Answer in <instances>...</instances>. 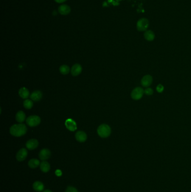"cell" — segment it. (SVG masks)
Returning <instances> with one entry per match:
<instances>
[{
	"mask_svg": "<svg viewBox=\"0 0 191 192\" xmlns=\"http://www.w3.org/2000/svg\"><path fill=\"white\" fill-rule=\"evenodd\" d=\"M41 121V119L39 116L36 115L30 116L27 119V124L30 127H34L38 126Z\"/></svg>",
	"mask_w": 191,
	"mask_h": 192,
	"instance_id": "cell-4",
	"label": "cell"
},
{
	"mask_svg": "<svg viewBox=\"0 0 191 192\" xmlns=\"http://www.w3.org/2000/svg\"><path fill=\"white\" fill-rule=\"evenodd\" d=\"M55 174H56V175H57V177H61L62 175V172L60 170H57L56 171V172H55Z\"/></svg>",
	"mask_w": 191,
	"mask_h": 192,
	"instance_id": "cell-26",
	"label": "cell"
},
{
	"mask_svg": "<svg viewBox=\"0 0 191 192\" xmlns=\"http://www.w3.org/2000/svg\"><path fill=\"white\" fill-rule=\"evenodd\" d=\"M40 168L43 172H47L50 169V164L47 161H42L40 164Z\"/></svg>",
	"mask_w": 191,
	"mask_h": 192,
	"instance_id": "cell-20",
	"label": "cell"
},
{
	"mask_svg": "<svg viewBox=\"0 0 191 192\" xmlns=\"http://www.w3.org/2000/svg\"><path fill=\"white\" fill-rule=\"evenodd\" d=\"M52 192L51 191H50V190H48V189H47V190H45V191H44V192Z\"/></svg>",
	"mask_w": 191,
	"mask_h": 192,
	"instance_id": "cell-28",
	"label": "cell"
},
{
	"mask_svg": "<svg viewBox=\"0 0 191 192\" xmlns=\"http://www.w3.org/2000/svg\"><path fill=\"white\" fill-rule=\"evenodd\" d=\"M144 92H145V94L146 95V96H152L154 93V91L152 88H146L145 90H144Z\"/></svg>",
	"mask_w": 191,
	"mask_h": 192,
	"instance_id": "cell-23",
	"label": "cell"
},
{
	"mask_svg": "<svg viewBox=\"0 0 191 192\" xmlns=\"http://www.w3.org/2000/svg\"><path fill=\"white\" fill-rule=\"evenodd\" d=\"M19 94L23 99H27L29 96V91L25 87H22L19 91Z\"/></svg>",
	"mask_w": 191,
	"mask_h": 192,
	"instance_id": "cell-15",
	"label": "cell"
},
{
	"mask_svg": "<svg viewBox=\"0 0 191 192\" xmlns=\"http://www.w3.org/2000/svg\"><path fill=\"white\" fill-rule=\"evenodd\" d=\"M65 192H78L76 188L73 186H69Z\"/></svg>",
	"mask_w": 191,
	"mask_h": 192,
	"instance_id": "cell-25",
	"label": "cell"
},
{
	"mask_svg": "<svg viewBox=\"0 0 191 192\" xmlns=\"http://www.w3.org/2000/svg\"><path fill=\"white\" fill-rule=\"evenodd\" d=\"M82 70L83 68L81 65L78 64H75L72 66L71 68V74L74 77L78 76L82 72Z\"/></svg>",
	"mask_w": 191,
	"mask_h": 192,
	"instance_id": "cell-10",
	"label": "cell"
},
{
	"mask_svg": "<svg viewBox=\"0 0 191 192\" xmlns=\"http://www.w3.org/2000/svg\"><path fill=\"white\" fill-rule=\"evenodd\" d=\"M25 119H26V115L25 113L22 111H20L17 112L16 115V120L19 123L23 122L24 121H25Z\"/></svg>",
	"mask_w": 191,
	"mask_h": 192,
	"instance_id": "cell-18",
	"label": "cell"
},
{
	"mask_svg": "<svg viewBox=\"0 0 191 192\" xmlns=\"http://www.w3.org/2000/svg\"><path fill=\"white\" fill-rule=\"evenodd\" d=\"M156 91L158 93H162L164 90V87L162 84H159L158 85L156 86Z\"/></svg>",
	"mask_w": 191,
	"mask_h": 192,
	"instance_id": "cell-24",
	"label": "cell"
},
{
	"mask_svg": "<svg viewBox=\"0 0 191 192\" xmlns=\"http://www.w3.org/2000/svg\"><path fill=\"white\" fill-rule=\"evenodd\" d=\"M43 94L42 92L40 91H36L32 93L30 96V98L32 101H39L42 98Z\"/></svg>",
	"mask_w": 191,
	"mask_h": 192,
	"instance_id": "cell-14",
	"label": "cell"
},
{
	"mask_svg": "<svg viewBox=\"0 0 191 192\" xmlns=\"http://www.w3.org/2000/svg\"><path fill=\"white\" fill-rule=\"evenodd\" d=\"M40 161L39 160L36 159V158H33L29 160L28 162V166L31 169H35L36 167H38L40 165Z\"/></svg>",
	"mask_w": 191,
	"mask_h": 192,
	"instance_id": "cell-19",
	"label": "cell"
},
{
	"mask_svg": "<svg viewBox=\"0 0 191 192\" xmlns=\"http://www.w3.org/2000/svg\"><path fill=\"white\" fill-rule=\"evenodd\" d=\"M98 134L101 138H106L111 134V128L106 124H101L97 129Z\"/></svg>",
	"mask_w": 191,
	"mask_h": 192,
	"instance_id": "cell-2",
	"label": "cell"
},
{
	"mask_svg": "<svg viewBox=\"0 0 191 192\" xmlns=\"http://www.w3.org/2000/svg\"><path fill=\"white\" fill-rule=\"evenodd\" d=\"M28 156V151L25 148L20 149L16 154V159L18 161H23L25 160Z\"/></svg>",
	"mask_w": 191,
	"mask_h": 192,
	"instance_id": "cell-7",
	"label": "cell"
},
{
	"mask_svg": "<svg viewBox=\"0 0 191 192\" xmlns=\"http://www.w3.org/2000/svg\"><path fill=\"white\" fill-rule=\"evenodd\" d=\"M153 82V78L150 75H144L141 80V84L142 86L145 88H148L152 84Z\"/></svg>",
	"mask_w": 191,
	"mask_h": 192,
	"instance_id": "cell-6",
	"label": "cell"
},
{
	"mask_svg": "<svg viewBox=\"0 0 191 192\" xmlns=\"http://www.w3.org/2000/svg\"><path fill=\"white\" fill-rule=\"evenodd\" d=\"M70 71V69L69 66L66 65H63L60 66L59 68V71L63 75H67L69 73Z\"/></svg>",
	"mask_w": 191,
	"mask_h": 192,
	"instance_id": "cell-21",
	"label": "cell"
},
{
	"mask_svg": "<svg viewBox=\"0 0 191 192\" xmlns=\"http://www.w3.org/2000/svg\"><path fill=\"white\" fill-rule=\"evenodd\" d=\"M55 1L57 3L61 4V3H63L64 2H65L66 0H55Z\"/></svg>",
	"mask_w": 191,
	"mask_h": 192,
	"instance_id": "cell-27",
	"label": "cell"
},
{
	"mask_svg": "<svg viewBox=\"0 0 191 192\" xmlns=\"http://www.w3.org/2000/svg\"><path fill=\"white\" fill-rule=\"evenodd\" d=\"M149 25V21L148 19L143 18L139 20L137 23V29L139 31H146V29Z\"/></svg>",
	"mask_w": 191,
	"mask_h": 192,
	"instance_id": "cell-5",
	"label": "cell"
},
{
	"mask_svg": "<svg viewBox=\"0 0 191 192\" xmlns=\"http://www.w3.org/2000/svg\"><path fill=\"white\" fill-rule=\"evenodd\" d=\"M65 125L70 131L74 132L77 129V125L76 122L71 119H68L65 121Z\"/></svg>",
	"mask_w": 191,
	"mask_h": 192,
	"instance_id": "cell-8",
	"label": "cell"
},
{
	"mask_svg": "<svg viewBox=\"0 0 191 192\" xmlns=\"http://www.w3.org/2000/svg\"><path fill=\"white\" fill-rule=\"evenodd\" d=\"M58 12L63 15L69 14L71 12V8L67 5H62L58 7Z\"/></svg>",
	"mask_w": 191,
	"mask_h": 192,
	"instance_id": "cell-13",
	"label": "cell"
},
{
	"mask_svg": "<svg viewBox=\"0 0 191 192\" xmlns=\"http://www.w3.org/2000/svg\"><path fill=\"white\" fill-rule=\"evenodd\" d=\"M38 145H39L38 141L35 139H30L26 143V147L29 150H33L36 149L38 147Z\"/></svg>",
	"mask_w": 191,
	"mask_h": 192,
	"instance_id": "cell-11",
	"label": "cell"
},
{
	"mask_svg": "<svg viewBox=\"0 0 191 192\" xmlns=\"http://www.w3.org/2000/svg\"><path fill=\"white\" fill-rule=\"evenodd\" d=\"M33 189L36 192H42L44 189V186L42 182H41L39 181H36L33 183Z\"/></svg>",
	"mask_w": 191,
	"mask_h": 192,
	"instance_id": "cell-17",
	"label": "cell"
},
{
	"mask_svg": "<svg viewBox=\"0 0 191 192\" xmlns=\"http://www.w3.org/2000/svg\"><path fill=\"white\" fill-rule=\"evenodd\" d=\"M75 138L79 142H84L87 139V135L83 131H78L75 134Z\"/></svg>",
	"mask_w": 191,
	"mask_h": 192,
	"instance_id": "cell-12",
	"label": "cell"
},
{
	"mask_svg": "<svg viewBox=\"0 0 191 192\" xmlns=\"http://www.w3.org/2000/svg\"><path fill=\"white\" fill-rule=\"evenodd\" d=\"M144 94L145 92L143 89L140 87H137L134 88L132 91L131 93V97L133 100L138 101L141 99Z\"/></svg>",
	"mask_w": 191,
	"mask_h": 192,
	"instance_id": "cell-3",
	"label": "cell"
},
{
	"mask_svg": "<svg viewBox=\"0 0 191 192\" xmlns=\"http://www.w3.org/2000/svg\"><path fill=\"white\" fill-rule=\"evenodd\" d=\"M144 38L148 41H153L155 39V34L151 30H146L144 33Z\"/></svg>",
	"mask_w": 191,
	"mask_h": 192,
	"instance_id": "cell-16",
	"label": "cell"
},
{
	"mask_svg": "<svg viewBox=\"0 0 191 192\" xmlns=\"http://www.w3.org/2000/svg\"><path fill=\"white\" fill-rule=\"evenodd\" d=\"M23 105L26 109L29 110V109H31L33 106V102L32 101L27 99L24 101Z\"/></svg>",
	"mask_w": 191,
	"mask_h": 192,
	"instance_id": "cell-22",
	"label": "cell"
},
{
	"mask_svg": "<svg viewBox=\"0 0 191 192\" xmlns=\"http://www.w3.org/2000/svg\"><path fill=\"white\" fill-rule=\"evenodd\" d=\"M51 156V152L50 150L48 149H43L40 151L39 154V158L42 160V161H45L50 158V157Z\"/></svg>",
	"mask_w": 191,
	"mask_h": 192,
	"instance_id": "cell-9",
	"label": "cell"
},
{
	"mask_svg": "<svg viewBox=\"0 0 191 192\" xmlns=\"http://www.w3.org/2000/svg\"><path fill=\"white\" fill-rule=\"evenodd\" d=\"M27 132V128L24 124H14L10 129V134L16 137H20L25 135Z\"/></svg>",
	"mask_w": 191,
	"mask_h": 192,
	"instance_id": "cell-1",
	"label": "cell"
}]
</instances>
